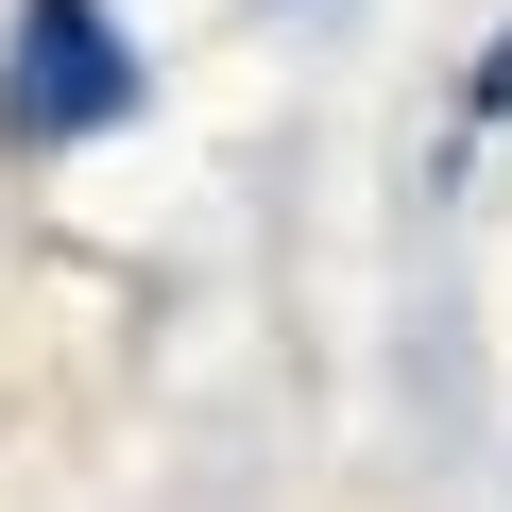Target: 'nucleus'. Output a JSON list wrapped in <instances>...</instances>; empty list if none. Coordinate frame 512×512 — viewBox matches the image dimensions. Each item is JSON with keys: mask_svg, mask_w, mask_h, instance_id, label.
<instances>
[{"mask_svg": "<svg viewBox=\"0 0 512 512\" xmlns=\"http://www.w3.org/2000/svg\"><path fill=\"white\" fill-rule=\"evenodd\" d=\"M103 120H137V52L103 35V0H35L0 69V137H103Z\"/></svg>", "mask_w": 512, "mask_h": 512, "instance_id": "f257e3e1", "label": "nucleus"}, {"mask_svg": "<svg viewBox=\"0 0 512 512\" xmlns=\"http://www.w3.org/2000/svg\"><path fill=\"white\" fill-rule=\"evenodd\" d=\"M461 103H478V120H512V35L478 52V86H461Z\"/></svg>", "mask_w": 512, "mask_h": 512, "instance_id": "f03ea898", "label": "nucleus"}]
</instances>
